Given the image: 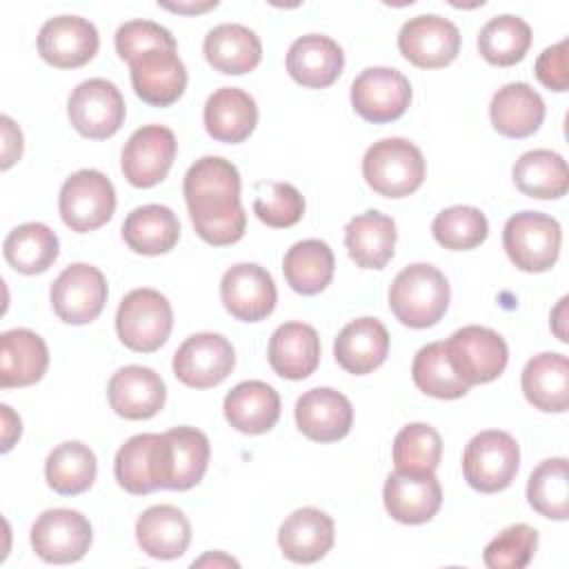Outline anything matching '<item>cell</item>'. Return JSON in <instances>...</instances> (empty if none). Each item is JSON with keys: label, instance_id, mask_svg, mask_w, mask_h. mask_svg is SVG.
I'll use <instances>...</instances> for the list:
<instances>
[{"label": "cell", "instance_id": "obj_30", "mask_svg": "<svg viewBox=\"0 0 569 569\" xmlns=\"http://www.w3.org/2000/svg\"><path fill=\"white\" fill-rule=\"evenodd\" d=\"M136 540L147 556L173 560L187 551L191 542V525L178 507L153 505L140 513L136 522Z\"/></svg>", "mask_w": 569, "mask_h": 569}, {"label": "cell", "instance_id": "obj_52", "mask_svg": "<svg viewBox=\"0 0 569 569\" xmlns=\"http://www.w3.org/2000/svg\"><path fill=\"white\" fill-rule=\"evenodd\" d=\"M567 302H569L567 296L560 298L558 307L551 311V329H553V333L558 336V340H562V342H567V331H565V327H562V322H565V311H567Z\"/></svg>", "mask_w": 569, "mask_h": 569}, {"label": "cell", "instance_id": "obj_47", "mask_svg": "<svg viewBox=\"0 0 569 569\" xmlns=\"http://www.w3.org/2000/svg\"><path fill=\"white\" fill-rule=\"evenodd\" d=\"M538 549V531L525 522L502 529L482 553V560L491 569H522L531 562Z\"/></svg>", "mask_w": 569, "mask_h": 569}, {"label": "cell", "instance_id": "obj_49", "mask_svg": "<svg viewBox=\"0 0 569 569\" xmlns=\"http://www.w3.org/2000/svg\"><path fill=\"white\" fill-rule=\"evenodd\" d=\"M536 78L551 91H567V40L547 47L536 60Z\"/></svg>", "mask_w": 569, "mask_h": 569}, {"label": "cell", "instance_id": "obj_45", "mask_svg": "<svg viewBox=\"0 0 569 569\" xmlns=\"http://www.w3.org/2000/svg\"><path fill=\"white\" fill-rule=\"evenodd\" d=\"M431 233L436 242L451 251H469L480 247L489 236L487 216L469 204H456L442 209L433 222Z\"/></svg>", "mask_w": 569, "mask_h": 569}, {"label": "cell", "instance_id": "obj_1", "mask_svg": "<svg viewBox=\"0 0 569 569\" xmlns=\"http://www.w3.org/2000/svg\"><path fill=\"white\" fill-rule=\"evenodd\" d=\"M184 202L196 233L213 244L227 247L238 242L247 229V213L240 204V173L220 158L204 156L184 173Z\"/></svg>", "mask_w": 569, "mask_h": 569}, {"label": "cell", "instance_id": "obj_7", "mask_svg": "<svg viewBox=\"0 0 569 569\" xmlns=\"http://www.w3.org/2000/svg\"><path fill=\"white\" fill-rule=\"evenodd\" d=\"M445 353L451 369L469 387L496 380L509 360V349L502 336L478 325L453 331L445 342Z\"/></svg>", "mask_w": 569, "mask_h": 569}, {"label": "cell", "instance_id": "obj_6", "mask_svg": "<svg viewBox=\"0 0 569 569\" xmlns=\"http://www.w3.org/2000/svg\"><path fill=\"white\" fill-rule=\"evenodd\" d=\"M520 467V447L507 431L476 433L462 453L465 480L480 493H496L511 485Z\"/></svg>", "mask_w": 569, "mask_h": 569}, {"label": "cell", "instance_id": "obj_2", "mask_svg": "<svg viewBox=\"0 0 569 569\" xmlns=\"http://www.w3.org/2000/svg\"><path fill=\"white\" fill-rule=\"evenodd\" d=\"M451 289L445 273L427 262L405 267L389 287L393 316L411 329L433 327L445 316Z\"/></svg>", "mask_w": 569, "mask_h": 569}, {"label": "cell", "instance_id": "obj_39", "mask_svg": "<svg viewBox=\"0 0 569 569\" xmlns=\"http://www.w3.org/2000/svg\"><path fill=\"white\" fill-rule=\"evenodd\" d=\"M169 442V482L167 489L187 491L196 487L209 465L211 447L196 427H173L164 433Z\"/></svg>", "mask_w": 569, "mask_h": 569}, {"label": "cell", "instance_id": "obj_16", "mask_svg": "<svg viewBox=\"0 0 569 569\" xmlns=\"http://www.w3.org/2000/svg\"><path fill=\"white\" fill-rule=\"evenodd\" d=\"M398 49L420 69H440L456 60L460 51V31L451 20L438 13H422L402 24Z\"/></svg>", "mask_w": 569, "mask_h": 569}, {"label": "cell", "instance_id": "obj_22", "mask_svg": "<svg viewBox=\"0 0 569 569\" xmlns=\"http://www.w3.org/2000/svg\"><path fill=\"white\" fill-rule=\"evenodd\" d=\"M353 407L336 389L318 387L305 391L296 402V425L313 442H336L351 431Z\"/></svg>", "mask_w": 569, "mask_h": 569}, {"label": "cell", "instance_id": "obj_28", "mask_svg": "<svg viewBox=\"0 0 569 569\" xmlns=\"http://www.w3.org/2000/svg\"><path fill=\"white\" fill-rule=\"evenodd\" d=\"M202 118L204 129L213 140L238 144L253 133L258 124V107L247 91L222 87L207 98Z\"/></svg>", "mask_w": 569, "mask_h": 569}, {"label": "cell", "instance_id": "obj_50", "mask_svg": "<svg viewBox=\"0 0 569 569\" xmlns=\"http://www.w3.org/2000/svg\"><path fill=\"white\" fill-rule=\"evenodd\" d=\"M0 122H2V169H9L22 156V133L9 116H2Z\"/></svg>", "mask_w": 569, "mask_h": 569}, {"label": "cell", "instance_id": "obj_25", "mask_svg": "<svg viewBox=\"0 0 569 569\" xmlns=\"http://www.w3.org/2000/svg\"><path fill=\"white\" fill-rule=\"evenodd\" d=\"M389 353V331L378 318H358L342 327L333 342L336 362L353 373L365 376L378 369Z\"/></svg>", "mask_w": 569, "mask_h": 569}, {"label": "cell", "instance_id": "obj_4", "mask_svg": "<svg viewBox=\"0 0 569 569\" xmlns=\"http://www.w3.org/2000/svg\"><path fill=\"white\" fill-rule=\"evenodd\" d=\"M173 327L169 300L149 287L129 291L116 311V331L124 347L140 353L160 349Z\"/></svg>", "mask_w": 569, "mask_h": 569}, {"label": "cell", "instance_id": "obj_15", "mask_svg": "<svg viewBox=\"0 0 569 569\" xmlns=\"http://www.w3.org/2000/svg\"><path fill=\"white\" fill-rule=\"evenodd\" d=\"M178 142L171 129L162 124H144L136 129L122 149V173L129 184L149 189L162 182L173 164Z\"/></svg>", "mask_w": 569, "mask_h": 569}, {"label": "cell", "instance_id": "obj_46", "mask_svg": "<svg viewBox=\"0 0 569 569\" xmlns=\"http://www.w3.org/2000/svg\"><path fill=\"white\" fill-rule=\"evenodd\" d=\"M253 213L273 229H287L300 222L305 213L302 193L289 182H256Z\"/></svg>", "mask_w": 569, "mask_h": 569}, {"label": "cell", "instance_id": "obj_31", "mask_svg": "<svg viewBox=\"0 0 569 569\" xmlns=\"http://www.w3.org/2000/svg\"><path fill=\"white\" fill-rule=\"evenodd\" d=\"M202 51L216 71L242 76L258 67L262 58V42L253 29L238 22H224L204 36Z\"/></svg>", "mask_w": 569, "mask_h": 569}, {"label": "cell", "instance_id": "obj_10", "mask_svg": "<svg viewBox=\"0 0 569 569\" xmlns=\"http://www.w3.org/2000/svg\"><path fill=\"white\" fill-rule=\"evenodd\" d=\"M67 113L80 136L104 140L122 127L127 109L120 89L111 80L89 78L71 91Z\"/></svg>", "mask_w": 569, "mask_h": 569}, {"label": "cell", "instance_id": "obj_3", "mask_svg": "<svg viewBox=\"0 0 569 569\" xmlns=\"http://www.w3.org/2000/svg\"><path fill=\"white\" fill-rule=\"evenodd\" d=\"M427 173L422 151L407 138H382L362 158L365 182L385 198L413 193Z\"/></svg>", "mask_w": 569, "mask_h": 569}, {"label": "cell", "instance_id": "obj_33", "mask_svg": "<svg viewBox=\"0 0 569 569\" xmlns=\"http://www.w3.org/2000/svg\"><path fill=\"white\" fill-rule=\"evenodd\" d=\"M393 218L371 209L351 218L345 227V247L360 269H382L393 258L396 247Z\"/></svg>", "mask_w": 569, "mask_h": 569}, {"label": "cell", "instance_id": "obj_9", "mask_svg": "<svg viewBox=\"0 0 569 569\" xmlns=\"http://www.w3.org/2000/svg\"><path fill=\"white\" fill-rule=\"evenodd\" d=\"M113 473L118 485L133 496L167 489L169 442L164 433H138L129 438L116 453Z\"/></svg>", "mask_w": 569, "mask_h": 569}, {"label": "cell", "instance_id": "obj_36", "mask_svg": "<svg viewBox=\"0 0 569 569\" xmlns=\"http://www.w3.org/2000/svg\"><path fill=\"white\" fill-rule=\"evenodd\" d=\"M336 258L327 242L309 238L291 244L282 260L287 284L300 296H316L333 278Z\"/></svg>", "mask_w": 569, "mask_h": 569}, {"label": "cell", "instance_id": "obj_23", "mask_svg": "<svg viewBox=\"0 0 569 569\" xmlns=\"http://www.w3.org/2000/svg\"><path fill=\"white\" fill-rule=\"evenodd\" d=\"M345 67L340 44L322 33H307L291 42L287 51L289 76L307 89H325L338 80Z\"/></svg>", "mask_w": 569, "mask_h": 569}, {"label": "cell", "instance_id": "obj_44", "mask_svg": "<svg viewBox=\"0 0 569 569\" xmlns=\"http://www.w3.org/2000/svg\"><path fill=\"white\" fill-rule=\"evenodd\" d=\"M393 465L407 473H433L442 458L440 433L425 422H411L396 433Z\"/></svg>", "mask_w": 569, "mask_h": 569}, {"label": "cell", "instance_id": "obj_21", "mask_svg": "<svg viewBox=\"0 0 569 569\" xmlns=\"http://www.w3.org/2000/svg\"><path fill=\"white\" fill-rule=\"evenodd\" d=\"M111 409L127 420L153 418L167 400L164 380L149 367L127 365L118 369L107 387Z\"/></svg>", "mask_w": 569, "mask_h": 569}, {"label": "cell", "instance_id": "obj_20", "mask_svg": "<svg viewBox=\"0 0 569 569\" xmlns=\"http://www.w3.org/2000/svg\"><path fill=\"white\" fill-rule=\"evenodd\" d=\"M382 500L387 513L402 525L431 520L442 505V489L433 473L393 471L385 480Z\"/></svg>", "mask_w": 569, "mask_h": 569}, {"label": "cell", "instance_id": "obj_8", "mask_svg": "<svg viewBox=\"0 0 569 569\" xmlns=\"http://www.w3.org/2000/svg\"><path fill=\"white\" fill-rule=\"evenodd\" d=\"M58 207L71 231H96L107 224L116 211V189L102 171L80 169L62 182Z\"/></svg>", "mask_w": 569, "mask_h": 569}, {"label": "cell", "instance_id": "obj_5", "mask_svg": "<svg viewBox=\"0 0 569 569\" xmlns=\"http://www.w3.org/2000/svg\"><path fill=\"white\" fill-rule=\"evenodd\" d=\"M562 229L556 218L540 211L513 213L502 229V247L509 260L527 273L551 269L560 256Z\"/></svg>", "mask_w": 569, "mask_h": 569}, {"label": "cell", "instance_id": "obj_18", "mask_svg": "<svg viewBox=\"0 0 569 569\" xmlns=\"http://www.w3.org/2000/svg\"><path fill=\"white\" fill-rule=\"evenodd\" d=\"M100 47L93 22L80 16L49 18L38 33V53L58 69H78L87 64Z\"/></svg>", "mask_w": 569, "mask_h": 569}, {"label": "cell", "instance_id": "obj_32", "mask_svg": "<svg viewBox=\"0 0 569 569\" xmlns=\"http://www.w3.org/2000/svg\"><path fill=\"white\" fill-rule=\"evenodd\" d=\"M489 118L500 136L527 138L545 120V100L527 82H509L493 93Z\"/></svg>", "mask_w": 569, "mask_h": 569}, {"label": "cell", "instance_id": "obj_48", "mask_svg": "<svg viewBox=\"0 0 569 569\" xmlns=\"http://www.w3.org/2000/svg\"><path fill=\"white\" fill-rule=\"evenodd\" d=\"M151 49H173L178 51L176 38L169 29L153 20H129L116 31V51L122 60L131 62Z\"/></svg>", "mask_w": 569, "mask_h": 569}, {"label": "cell", "instance_id": "obj_19", "mask_svg": "<svg viewBox=\"0 0 569 569\" xmlns=\"http://www.w3.org/2000/svg\"><path fill=\"white\" fill-rule=\"evenodd\" d=\"M136 96L151 107H169L187 89V69L173 49H151L129 62Z\"/></svg>", "mask_w": 569, "mask_h": 569}, {"label": "cell", "instance_id": "obj_35", "mask_svg": "<svg viewBox=\"0 0 569 569\" xmlns=\"http://www.w3.org/2000/svg\"><path fill=\"white\" fill-rule=\"evenodd\" d=\"M122 238L136 253L160 256L176 247L180 238V222L164 204H142L124 218Z\"/></svg>", "mask_w": 569, "mask_h": 569}, {"label": "cell", "instance_id": "obj_13", "mask_svg": "<svg viewBox=\"0 0 569 569\" xmlns=\"http://www.w3.org/2000/svg\"><path fill=\"white\" fill-rule=\"evenodd\" d=\"M411 102V84L405 73L391 67H369L351 82L356 113L373 124L398 120Z\"/></svg>", "mask_w": 569, "mask_h": 569}, {"label": "cell", "instance_id": "obj_54", "mask_svg": "<svg viewBox=\"0 0 569 569\" xmlns=\"http://www.w3.org/2000/svg\"><path fill=\"white\" fill-rule=\"evenodd\" d=\"M200 567V565H227V567H238V562L224 553H209V556H202L200 560H193V567Z\"/></svg>", "mask_w": 569, "mask_h": 569}, {"label": "cell", "instance_id": "obj_24", "mask_svg": "<svg viewBox=\"0 0 569 569\" xmlns=\"http://www.w3.org/2000/svg\"><path fill=\"white\" fill-rule=\"evenodd\" d=\"M333 520L316 509H296L278 529V547L291 562L311 565L333 547Z\"/></svg>", "mask_w": 569, "mask_h": 569}, {"label": "cell", "instance_id": "obj_26", "mask_svg": "<svg viewBox=\"0 0 569 569\" xmlns=\"http://www.w3.org/2000/svg\"><path fill=\"white\" fill-rule=\"evenodd\" d=\"M269 365L287 380H302L320 365V338L311 325L284 322L269 338Z\"/></svg>", "mask_w": 569, "mask_h": 569}, {"label": "cell", "instance_id": "obj_42", "mask_svg": "<svg viewBox=\"0 0 569 569\" xmlns=\"http://www.w3.org/2000/svg\"><path fill=\"white\" fill-rule=\"evenodd\" d=\"M527 500L533 511L551 520H565L569 513L567 458L542 460L527 480Z\"/></svg>", "mask_w": 569, "mask_h": 569}, {"label": "cell", "instance_id": "obj_12", "mask_svg": "<svg viewBox=\"0 0 569 569\" xmlns=\"http://www.w3.org/2000/svg\"><path fill=\"white\" fill-rule=\"evenodd\" d=\"M91 525L76 509H47L31 527V547L53 565L78 562L91 547Z\"/></svg>", "mask_w": 569, "mask_h": 569}, {"label": "cell", "instance_id": "obj_53", "mask_svg": "<svg viewBox=\"0 0 569 569\" xmlns=\"http://www.w3.org/2000/svg\"><path fill=\"white\" fill-rule=\"evenodd\" d=\"M162 9H169V11H176V13H202V11H209V9H213V7H218V2L213 0V2H202V4H182V2H178V4H171V2H158Z\"/></svg>", "mask_w": 569, "mask_h": 569}, {"label": "cell", "instance_id": "obj_38", "mask_svg": "<svg viewBox=\"0 0 569 569\" xmlns=\"http://www.w3.org/2000/svg\"><path fill=\"white\" fill-rule=\"evenodd\" d=\"M513 182L529 198H562L569 189L567 162L560 153L551 149L527 151L513 164Z\"/></svg>", "mask_w": 569, "mask_h": 569}, {"label": "cell", "instance_id": "obj_17", "mask_svg": "<svg viewBox=\"0 0 569 569\" xmlns=\"http://www.w3.org/2000/svg\"><path fill=\"white\" fill-rule=\"evenodd\" d=\"M220 298L224 309L242 322H260L278 300L271 273L253 262H238L224 271L220 282Z\"/></svg>", "mask_w": 569, "mask_h": 569}, {"label": "cell", "instance_id": "obj_11", "mask_svg": "<svg viewBox=\"0 0 569 569\" xmlns=\"http://www.w3.org/2000/svg\"><path fill=\"white\" fill-rule=\"evenodd\" d=\"M49 296L62 322L87 325L102 313L109 289L100 269L87 262H73L53 280Z\"/></svg>", "mask_w": 569, "mask_h": 569}, {"label": "cell", "instance_id": "obj_37", "mask_svg": "<svg viewBox=\"0 0 569 569\" xmlns=\"http://www.w3.org/2000/svg\"><path fill=\"white\" fill-rule=\"evenodd\" d=\"M4 260L11 269L24 276L44 273L60 253V240L42 222H24L9 231L2 242Z\"/></svg>", "mask_w": 569, "mask_h": 569}, {"label": "cell", "instance_id": "obj_40", "mask_svg": "<svg viewBox=\"0 0 569 569\" xmlns=\"http://www.w3.org/2000/svg\"><path fill=\"white\" fill-rule=\"evenodd\" d=\"M98 473L96 453L78 440L62 442L51 449L44 462L49 487L60 496H78L87 491Z\"/></svg>", "mask_w": 569, "mask_h": 569}, {"label": "cell", "instance_id": "obj_41", "mask_svg": "<svg viewBox=\"0 0 569 569\" xmlns=\"http://www.w3.org/2000/svg\"><path fill=\"white\" fill-rule=\"evenodd\" d=\"M531 47V27L511 13L491 18L478 33L480 56L496 67H511L525 58Z\"/></svg>", "mask_w": 569, "mask_h": 569}, {"label": "cell", "instance_id": "obj_29", "mask_svg": "<svg viewBox=\"0 0 569 569\" xmlns=\"http://www.w3.org/2000/svg\"><path fill=\"white\" fill-rule=\"evenodd\" d=\"M49 367L47 342L31 329H9L0 336V387L36 385Z\"/></svg>", "mask_w": 569, "mask_h": 569}, {"label": "cell", "instance_id": "obj_14", "mask_svg": "<svg viewBox=\"0 0 569 569\" xmlns=\"http://www.w3.org/2000/svg\"><path fill=\"white\" fill-rule=\"evenodd\" d=\"M236 365L233 345L211 331L193 333L173 353L176 378L193 389H209L220 385Z\"/></svg>", "mask_w": 569, "mask_h": 569}, {"label": "cell", "instance_id": "obj_51", "mask_svg": "<svg viewBox=\"0 0 569 569\" xmlns=\"http://www.w3.org/2000/svg\"><path fill=\"white\" fill-rule=\"evenodd\" d=\"M2 451H9L13 442L20 438V418L11 411L9 405H2Z\"/></svg>", "mask_w": 569, "mask_h": 569}, {"label": "cell", "instance_id": "obj_34", "mask_svg": "<svg viewBox=\"0 0 569 569\" xmlns=\"http://www.w3.org/2000/svg\"><path fill=\"white\" fill-rule=\"evenodd\" d=\"M522 393L540 411L562 413L569 405V360L562 353H538L522 369Z\"/></svg>", "mask_w": 569, "mask_h": 569}, {"label": "cell", "instance_id": "obj_27", "mask_svg": "<svg viewBox=\"0 0 569 569\" xmlns=\"http://www.w3.org/2000/svg\"><path fill=\"white\" fill-rule=\"evenodd\" d=\"M222 411L236 431L249 436L267 433L280 418V396L262 380H244L224 396Z\"/></svg>", "mask_w": 569, "mask_h": 569}, {"label": "cell", "instance_id": "obj_43", "mask_svg": "<svg viewBox=\"0 0 569 569\" xmlns=\"http://www.w3.org/2000/svg\"><path fill=\"white\" fill-rule=\"evenodd\" d=\"M411 378L422 393L440 400H456L469 391V385L462 382L451 369L445 353V342H429L416 353Z\"/></svg>", "mask_w": 569, "mask_h": 569}]
</instances>
